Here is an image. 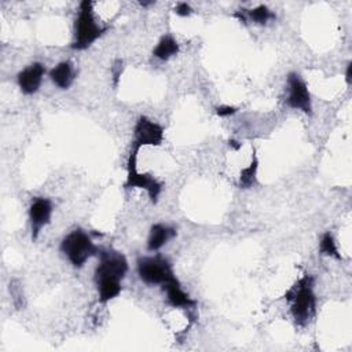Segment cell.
<instances>
[{
	"label": "cell",
	"instance_id": "obj_1",
	"mask_svg": "<svg viewBox=\"0 0 352 352\" xmlns=\"http://www.w3.org/2000/svg\"><path fill=\"white\" fill-rule=\"evenodd\" d=\"M292 301L290 312L298 326H305L316 312V297L314 293V279L304 275L298 279L285 296Z\"/></svg>",
	"mask_w": 352,
	"mask_h": 352
},
{
	"label": "cell",
	"instance_id": "obj_2",
	"mask_svg": "<svg viewBox=\"0 0 352 352\" xmlns=\"http://www.w3.org/2000/svg\"><path fill=\"white\" fill-rule=\"evenodd\" d=\"M92 11L91 1L84 0L80 3V11L74 22V38L70 45L73 50H87L109 30V26H102L96 22Z\"/></svg>",
	"mask_w": 352,
	"mask_h": 352
},
{
	"label": "cell",
	"instance_id": "obj_3",
	"mask_svg": "<svg viewBox=\"0 0 352 352\" xmlns=\"http://www.w3.org/2000/svg\"><path fill=\"white\" fill-rule=\"evenodd\" d=\"M60 252L74 267H82L91 257L98 256L99 249L84 230L77 228L62 239Z\"/></svg>",
	"mask_w": 352,
	"mask_h": 352
},
{
	"label": "cell",
	"instance_id": "obj_4",
	"mask_svg": "<svg viewBox=\"0 0 352 352\" xmlns=\"http://www.w3.org/2000/svg\"><path fill=\"white\" fill-rule=\"evenodd\" d=\"M139 147L132 146L128 161H126V180L124 183L125 188H142L146 190L148 194V198L153 204H157L158 197L162 191V184L150 173H140L138 170L136 160H138V153Z\"/></svg>",
	"mask_w": 352,
	"mask_h": 352
},
{
	"label": "cell",
	"instance_id": "obj_5",
	"mask_svg": "<svg viewBox=\"0 0 352 352\" xmlns=\"http://www.w3.org/2000/svg\"><path fill=\"white\" fill-rule=\"evenodd\" d=\"M138 275L147 285H161L175 280L176 275L170 263L162 256H144L138 258Z\"/></svg>",
	"mask_w": 352,
	"mask_h": 352
},
{
	"label": "cell",
	"instance_id": "obj_6",
	"mask_svg": "<svg viewBox=\"0 0 352 352\" xmlns=\"http://www.w3.org/2000/svg\"><path fill=\"white\" fill-rule=\"evenodd\" d=\"M99 263L95 270V279L111 278L122 280L128 272V261L124 254L116 250H99Z\"/></svg>",
	"mask_w": 352,
	"mask_h": 352
},
{
	"label": "cell",
	"instance_id": "obj_7",
	"mask_svg": "<svg viewBox=\"0 0 352 352\" xmlns=\"http://www.w3.org/2000/svg\"><path fill=\"white\" fill-rule=\"evenodd\" d=\"M286 103L292 109L301 110L305 114H312L311 94L305 81L296 72L287 74V98Z\"/></svg>",
	"mask_w": 352,
	"mask_h": 352
},
{
	"label": "cell",
	"instance_id": "obj_8",
	"mask_svg": "<svg viewBox=\"0 0 352 352\" xmlns=\"http://www.w3.org/2000/svg\"><path fill=\"white\" fill-rule=\"evenodd\" d=\"M164 140V128L147 118L146 116H140L133 128V143L132 146L143 147V146H160Z\"/></svg>",
	"mask_w": 352,
	"mask_h": 352
},
{
	"label": "cell",
	"instance_id": "obj_9",
	"mask_svg": "<svg viewBox=\"0 0 352 352\" xmlns=\"http://www.w3.org/2000/svg\"><path fill=\"white\" fill-rule=\"evenodd\" d=\"M54 205L48 198L36 197L29 206V220L32 228V239L36 241L41 228L50 224Z\"/></svg>",
	"mask_w": 352,
	"mask_h": 352
},
{
	"label": "cell",
	"instance_id": "obj_10",
	"mask_svg": "<svg viewBox=\"0 0 352 352\" xmlns=\"http://www.w3.org/2000/svg\"><path fill=\"white\" fill-rule=\"evenodd\" d=\"M45 74V66L40 62H33L16 74V82L19 89L25 95H33L38 91L43 77Z\"/></svg>",
	"mask_w": 352,
	"mask_h": 352
},
{
	"label": "cell",
	"instance_id": "obj_11",
	"mask_svg": "<svg viewBox=\"0 0 352 352\" xmlns=\"http://www.w3.org/2000/svg\"><path fill=\"white\" fill-rule=\"evenodd\" d=\"M162 289L166 292V300L169 305L175 308H192L197 305V301L192 300L180 286V282L177 278L175 280H170L162 286Z\"/></svg>",
	"mask_w": 352,
	"mask_h": 352
},
{
	"label": "cell",
	"instance_id": "obj_12",
	"mask_svg": "<svg viewBox=\"0 0 352 352\" xmlns=\"http://www.w3.org/2000/svg\"><path fill=\"white\" fill-rule=\"evenodd\" d=\"M175 235H176V230L173 227H169L162 223L153 224L147 238V250L148 252L160 250Z\"/></svg>",
	"mask_w": 352,
	"mask_h": 352
},
{
	"label": "cell",
	"instance_id": "obj_13",
	"mask_svg": "<svg viewBox=\"0 0 352 352\" xmlns=\"http://www.w3.org/2000/svg\"><path fill=\"white\" fill-rule=\"evenodd\" d=\"M51 81L60 89H67L74 81V69L72 62L63 60L54 66L48 73Z\"/></svg>",
	"mask_w": 352,
	"mask_h": 352
},
{
	"label": "cell",
	"instance_id": "obj_14",
	"mask_svg": "<svg viewBox=\"0 0 352 352\" xmlns=\"http://www.w3.org/2000/svg\"><path fill=\"white\" fill-rule=\"evenodd\" d=\"M177 52L179 44L170 34L162 36L153 50V55L160 60H168L169 58L177 55Z\"/></svg>",
	"mask_w": 352,
	"mask_h": 352
},
{
	"label": "cell",
	"instance_id": "obj_15",
	"mask_svg": "<svg viewBox=\"0 0 352 352\" xmlns=\"http://www.w3.org/2000/svg\"><path fill=\"white\" fill-rule=\"evenodd\" d=\"M257 169H258V160H257V155L253 153L252 162L241 170L238 186L241 188H250V187L256 186L257 184Z\"/></svg>",
	"mask_w": 352,
	"mask_h": 352
},
{
	"label": "cell",
	"instance_id": "obj_16",
	"mask_svg": "<svg viewBox=\"0 0 352 352\" xmlns=\"http://www.w3.org/2000/svg\"><path fill=\"white\" fill-rule=\"evenodd\" d=\"M319 252H320V254L333 257V258H336V260H342V256H341L340 252H338L336 239H334V236L331 235L330 231H326V232L322 235L320 242H319Z\"/></svg>",
	"mask_w": 352,
	"mask_h": 352
},
{
	"label": "cell",
	"instance_id": "obj_17",
	"mask_svg": "<svg viewBox=\"0 0 352 352\" xmlns=\"http://www.w3.org/2000/svg\"><path fill=\"white\" fill-rule=\"evenodd\" d=\"M246 15H248L249 19H252L254 23H258V25H264L270 19L275 18V14L271 12L270 8L267 6H264V4H260L256 8L246 11Z\"/></svg>",
	"mask_w": 352,
	"mask_h": 352
},
{
	"label": "cell",
	"instance_id": "obj_18",
	"mask_svg": "<svg viewBox=\"0 0 352 352\" xmlns=\"http://www.w3.org/2000/svg\"><path fill=\"white\" fill-rule=\"evenodd\" d=\"M175 12L179 16H188L192 14V8L187 3H177V6L175 7Z\"/></svg>",
	"mask_w": 352,
	"mask_h": 352
},
{
	"label": "cell",
	"instance_id": "obj_19",
	"mask_svg": "<svg viewBox=\"0 0 352 352\" xmlns=\"http://www.w3.org/2000/svg\"><path fill=\"white\" fill-rule=\"evenodd\" d=\"M238 111V109L236 107H234V106H219V107H216V114L219 116V117H228V116H232V114H235Z\"/></svg>",
	"mask_w": 352,
	"mask_h": 352
},
{
	"label": "cell",
	"instance_id": "obj_20",
	"mask_svg": "<svg viewBox=\"0 0 352 352\" xmlns=\"http://www.w3.org/2000/svg\"><path fill=\"white\" fill-rule=\"evenodd\" d=\"M351 69H352V63L349 62L346 65V72H345V80H346V84L349 85L351 84Z\"/></svg>",
	"mask_w": 352,
	"mask_h": 352
}]
</instances>
